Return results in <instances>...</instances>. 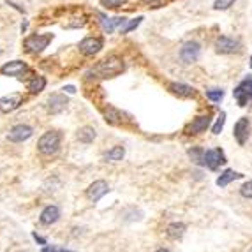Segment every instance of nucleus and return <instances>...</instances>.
<instances>
[{"label":"nucleus","instance_id":"9b49d317","mask_svg":"<svg viewBox=\"0 0 252 252\" xmlns=\"http://www.w3.org/2000/svg\"><path fill=\"white\" fill-rule=\"evenodd\" d=\"M108 190H110V185H108V182L104 180H95L93 183H90L89 189H87V198L90 199V201H99V199L102 198V196L106 194Z\"/></svg>","mask_w":252,"mask_h":252},{"label":"nucleus","instance_id":"a878e982","mask_svg":"<svg viewBox=\"0 0 252 252\" xmlns=\"http://www.w3.org/2000/svg\"><path fill=\"white\" fill-rule=\"evenodd\" d=\"M206 97L213 102H219L222 97H224V90L221 89H212V90H206Z\"/></svg>","mask_w":252,"mask_h":252},{"label":"nucleus","instance_id":"9d476101","mask_svg":"<svg viewBox=\"0 0 252 252\" xmlns=\"http://www.w3.org/2000/svg\"><path fill=\"white\" fill-rule=\"evenodd\" d=\"M215 49L217 53H222V55H231L234 51H238L240 49V43L236 39H231V37H219L215 43Z\"/></svg>","mask_w":252,"mask_h":252},{"label":"nucleus","instance_id":"c9c22d12","mask_svg":"<svg viewBox=\"0 0 252 252\" xmlns=\"http://www.w3.org/2000/svg\"><path fill=\"white\" fill-rule=\"evenodd\" d=\"M143 2H146V4H154V2H159V0H143Z\"/></svg>","mask_w":252,"mask_h":252},{"label":"nucleus","instance_id":"f8f14e48","mask_svg":"<svg viewBox=\"0 0 252 252\" xmlns=\"http://www.w3.org/2000/svg\"><path fill=\"white\" fill-rule=\"evenodd\" d=\"M97 16L101 18L99 22H101L102 30L106 32V34H111V32L115 30V27H124L125 23H127V18H124V16H116V18H108L106 14H102V13H99Z\"/></svg>","mask_w":252,"mask_h":252},{"label":"nucleus","instance_id":"412c9836","mask_svg":"<svg viewBox=\"0 0 252 252\" xmlns=\"http://www.w3.org/2000/svg\"><path fill=\"white\" fill-rule=\"evenodd\" d=\"M242 177H243V175L236 173L234 169H226L221 177L217 178V185H219V187H226V185H229L233 180H238V178H242Z\"/></svg>","mask_w":252,"mask_h":252},{"label":"nucleus","instance_id":"c85d7f7f","mask_svg":"<svg viewBox=\"0 0 252 252\" xmlns=\"http://www.w3.org/2000/svg\"><path fill=\"white\" fill-rule=\"evenodd\" d=\"M233 4H234V0H215L213 7H215L217 11H226V9H229Z\"/></svg>","mask_w":252,"mask_h":252},{"label":"nucleus","instance_id":"393cba45","mask_svg":"<svg viewBox=\"0 0 252 252\" xmlns=\"http://www.w3.org/2000/svg\"><path fill=\"white\" fill-rule=\"evenodd\" d=\"M189 157L194 160L198 166H205V150L203 148H190Z\"/></svg>","mask_w":252,"mask_h":252},{"label":"nucleus","instance_id":"a211bd4d","mask_svg":"<svg viewBox=\"0 0 252 252\" xmlns=\"http://www.w3.org/2000/svg\"><path fill=\"white\" fill-rule=\"evenodd\" d=\"M210 125V115H201L198 118L192 120V124L187 127V134H199L206 131V127Z\"/></svg>","mask_w":252,"mask_h":252},{"label":"nucleus","instance_id":"bb28decb","mask_svg":"<svg viewBox=\"0 0 252 252\" xmlns=\"http://www.w3.org/2000/svg\"><path fill=\"white\" fill-rule=\"evenodd\" d=\"M101 4L104 7H108V9H116L120 5L127 4V0H101Z\"/></svg>","mask_w":252,"mask_h":252},{"label":"nucleus","instance_id":"39448f33","mask_svg":"<svg viewBox=\"0 0 252 252\" xmlns=\"http://www.w3.org/2000/svg\"><path fill=\"white\" fill-rule=\"evenodd\" d=\"M199 53H201V46L196 41H187L185 45L180 48V58L185 64H192L199 58Z\"/></svg>","mask_w":252,"mask_h":252},{"label":"nucleus","instance_id":"20e7f679","mask_svg":"<svg viewBox=\"0 0 252 252\" xmlns=\"http://www.w3.org/2000/svg\"><path fill=\"white\" fill-rule=\"evenodd\" d=\"M234 99L238 101V106H247V102L252 101V76L240 81V85L233 90Z\"/></svg>","mask_w":252,"mask_h":252},{"label":"nucleus","instance_id":"f03ea898","mask_svg":"<svg viewBox=\"0 0 252 252\" xmlns=\"http://www.w3.org/2000/svg\"><path fill=\"white\" fill-rule=\"evenodd\" d=\"M58 148H60V133L58 131H48L37 141V150L43 155H55Z\"/></svg>","mask_w":252,"mask_h":252},{"label":"nucleus","instance_id":"2f4dec72","mask_svg":"<svg viewBox=\"0 0 252 252\" xmlns=\"http://www.w3.org/2000/svg\"><path fill=\"white\" fill-rule=\"evenodd\" d=\"M64 252V251H66V249H64V247H45V249H43V252Z\"/></svg>","mask_w":252,"mask_h":252},{"label":"nucleus","instance_id":"473e14b6","mask_svg":"<svg viewBox=\"0 0 252 252\" xmlns=\"http://www.w3.org/2000/svg\"><path fill=\"white\" fill-rule=\"evenodd\" d=\"M34 240H36V242H39L41 245H46V240L41 238V236H37V233H34Z\"/></svg>","mask_w":252,"mask_h":252},{"label":"nucleus","instance_id":"1a4fd4ad","mask_svg":"<svg viewBox=\"0 0 252 252\" xmlns=\"http://www.w3.org/2000/svg\"><path fill=\"white\" fill-rule=\"evenodd\" d=\"M101 49H102L101 37H85V39L80 43V51L83 55H89V57L97 55Z\"/></svg>","mask_w":252,"mask_h":252},{"label":"nucleus","instance_id":"cd10ccee","mask_svg":"<svg viewBox=\"0 0 252 252\" xmlns=\"http://www.w3.org/2000/svg\"><path fill=\"white\" fill-rule=\"evenodd\" d=\"M224 124H226V113L222 111L221 115H219V118H217L215 125H213L212 133L213 134H221V131H222V127H224Z\"/></svg>","mask_w":252,"mask_h":252},{"label":"nucleus","instance_id":"2eb2a0df","mask_svg":"<svg viewBox=\"0 0 252 252\" xmlns=\"http://www.w3.org/2000/svg\"><path fill=\"white\" fill-rule=\"evenodd\" d=\"M23 102V97L20 93H11V95H5V97L0 99V111L4 113H9V111H14L16 108Z\"/></svg>","mask_w":252,"mask_h":252},{"label":"nucleus","instance_id":"7c9ffc66","mask_svg":"<svg viewBox=\"0 0 252 252\" xmlns=\"http://www.w3.org/2000/svg\"><path fill=\"white\" fill-rule=\"evenodd\" d=\"M141 22H143L141 16H137V18H134L133 22L129 23L127 27H125L124 30H122V34H129V32H131V30H134V28H137V27H139V23H141Z\"/></svg>","mask_w":252,"mask_h":252},{"label":"nucleus","instance_id":"6ab92c4d","mask_svg":"<svg viewBox=\"0 0 252 252\" xmlns=\"http://www.w3.org/2000/svg\"><path fill=\"white\" fill-rule=\"evenodd\" d=\"M169 90H171L175 95H178V97H194L196 95V90L192 89V87H189V85L185 83H171L169 85Z\"/></svg>","mask_w":252,"mask_h":252},{"label":"nucleus","instance_id":"f704fd0d","mask_svg":"<svg viewBox=\"0 0 252 252\" xmlns=\"http://www.w3.org/2000/svg\"><path fill=\"white\" fill-rule=\"evenodd\" d=\"M27 28H28V23H27V22H23V23H22V32H27Z\"/></svg>","mask_w":252,"mask_h":252},{"label":"nucleus","instance_id":"7ed1b4c3","mask_svg":"<svg viewBox=\"0 0 252 252\" xmlns=\"http://www.w3.org/2000/svg\"><path fill=\"white\" fill-rule=\"evenodd\" d=\"M51 39H53V34H36V36L27 37L25 43H23V46H25V49H27L28 53L37 55L48 48Z\"/></svg>","mask_w":252,"mask_h":252},{"label":"nucleus","instance_id":"aec40b11","mask_svg":"<svg viewBox=\"0 0 252 252\" xmlns=\"http://www.w3.org/2000/svg\"><path fill=\"white\" fill-rule=\"evenodd\" d=\"M187 226L183 222H171L168 226V229H166V236L169 240H180L183 234H185Z\"/></svg>","mask_w":252,"mask_h":252},{"label":"nucleus","instance_id":"6e6552de","mask_svg":"<svg viewBox=\"0 0 252 252\" xmlns=\"http://www.w3.org/2000/svg\"><path fill=\"white\" fill-rule=\"evenodd\" d=\"M233 134L234 137H236V141H238V145H245L249 139V134H251V122H249V118H240L236 124H234V129H233Z\"/></svg>","mask_w":252,"mask_h":252},{"label":"nucleus","instance_id":"dca6fc26","mask_svg":"<svg viewBox=\"0 0 252 252\" xmlns=\"http://www.w3.org/2000/svg\"><path fill=\"white\" fill-rule=\"evenodd\" d=\"M67 104H69V101H67V97L62 95V93H53V95L48 99V110L49 113H53V115L66 110Z\"/></svg>","mask_w":252,"mask_h":252},{"label":"nucleus","instance_id":"0eeeda50","mask_svg":"<svg viewBox=\"0 0 252 252\" xmlns=\"http://www.w3.org/2000/svg\"><path fill=\"white\" fill-rule=\"evenodd\" d=\"M221 164H226V155L221 148H213V150L205 152V166L208 169L215 171V169H219Z\"/></svg>","mask_w":252,"mask_h":252},{"label":"nucleus","instance_id":"5701e85b","mask_svg":"<svg viewBox=\"0 0 252 252\" xmlns=\"http://www.w3.org/2000/svg\"><path fill=\"white\" fill-rule=\"evenodd\" d=\"M45 87H46V80L43 76H34L27 83V90L30 93H39L41 90H45Z\"/></svg>","mask_w":252,"mask_h":252},{"label":"nucleus","instance_id":"b1692460","mask_svg":"<svg viewBox=\"0 0 252 252\" xmlns=\"http://www.w3.org/2000/svg\"><path fill=\"white\" fill-rule=\"evenodd\" d=\"M95 136H97V133H95V129L93 127H81L80 131H78V139H80L81 143H92L93 139H95Z\"/></svg>","mask_w":252,"mask_h":252},{"label":"nucleus","instance_id":"423d86ee","mask_svg":"<svg viewBox=\"0 0 252 252\" xmlns=\"http://www.w3.org/2000/svg\"><path fill=\"white\" fill-rule=\"evenodd\" d=\"M32 134H34V129H32L30 125L20 124V125H14V127L11 129L9 134H7V139L13 143H22V141H27Z\"/></svg>","mask_w":252,"mask_h":252},{"label":"nucleus","instance_id":"f257e3e1","mask_svg":"<svg viewBox=\"0 0 252 252\" xmlns=\"http://www.w3.org/2000/svg\"><path fill=\"white\" fill-rule=\"evenodd\" d=\"M124 69H125V64L122 58L110 57V58L101 60L93 69H90L87 76L95 74L97 78H113V76H118L120 72H124Z\"/></svg>","mask_w":252,"mask_h":252},{"label":"nucleus","instance_id":"c756f323","mask_svg":"<svg viewBox=\"0 0 252 252\" xmlns=\"http://www.w3.org/2000/svg\"><path fill=\"white\" fill-rule=\"evenodd\" d=\"M240 194H242L243 198L252 199V180H249L247 183H243V185L240 187Z\"/></svg>","mask_w":252,"mask_h":252},{"label":"nucleus","instance_id":"ddd939ff","mask_svg":"<svg viewBox=\"0 0 252 252\" xmlns=\"http://www.w3.org/2000/svg\"><path fill=\"white\" fill-rule=\"evenodd\" d=\"M0 72L4 76H22L28 72V66L22 60H13V62H7L5 66H2Z\"/></svg>","mask_w":252,"mask_h":252},{"label":"nucleus","instance_id":"e433bc0d","mask_svg":"<svg viewBox=\"0 0 252 252\" xmlns=\"http://www.w3.org/2000/svg\"><path fill=\"white\" fill-rule=\"evenodd\" d=\"M251 66H252V58H251Z\"/></svg>","mask_w":252,"mask_h":252},{"label":"nucleus","instance_id":"4be33fe9","mask_svg":"<svg viewBox=\"0 0 252 252\" xmlns=\"http://www.w3.org/2000/svg\"><path fill=\"white\" fill-rule=\"evenodd\" d=\"M124 155H125L124 146H113L110 152L104 154V160H106V162H118V160L124 159Z\"/></svg>","mask_w":252,"mask_h":252},{"label":"nucleus","instance_id":"f3484780","mask_svg":"<svg viewBox=\"0 0 252 252\" xmlns=\"http://www.w3.org/2000/svg\"><path fill=\"white\" fill-rule=\"evenodd\" d=\"M58 217H60V210H58V206L49 205V206H46L45 210L41 212L39 221H41V224L49 226V224H55V222L58 221Z\"/></svg>","mask_w":252,"mask_h":252},{"label":"nucleus","instance_id":"72a5a7b5","mask_svg":"<svg viewBox=\"0 0 252 252\" xmlns=\"http://www.w3.org/2000/svg\"><path fill=\"white\" fill-rule=\"evenodd\" d=\"M64 90H66V92H69V93H74L76 92V89L72 87V85H67V87H64Z\"/></svg>","mask_w":252,"mask_h":252},{"label":"nucleus","instance_id":"4468645a","mask_svg":"<svg viewBox=\"0 0 252 252\" xmlns=\"http://www.w3.org/2000/svg\"><path fill=\"white\" fill-rule=\"evenodd\" d=\"M104 118H106L108 124H113V125H122L125 124V122H131V118L125 115L124 111L116 110V108L113 106H108L106 110H104Z\"/></svg>","mask_w":252,"mask_h":252}]
</instances>
